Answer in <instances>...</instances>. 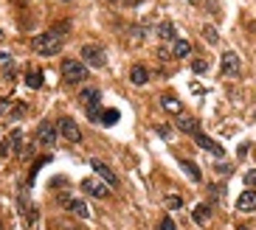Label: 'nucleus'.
<instances>
[{
    "label": "nucleus",
    "mask_w": 256,
    "mask_h": 230,
    "mask_svg": "<svg viewBox=\"0 0 256 230\" xmlns=\"http://www.w3.org/2000/svg\"><path fill=\"white\" fill-rule=\"evenodd\" d=\"M53 140H56V129H53L51 124H40L34 143H40V146H53Z\"/></svg>",
    "instance_id": "1a4fd4ad"
},
{
    "label": "nucleus",
    "mask_w": 256,
    "mask_h": 230,
    "mask_svg": "<svg viewBox=\"0 0 256 230\" xmlns=\"http://www.w3.org/2000/svg\"><path fill=\"white\" fill-rule=\"evenodd\" d=\"M0 230H3V228H0Z\"/></svg>",
    "instance_id": "ea45409f"
},
{
    "label": "nucleus",
    "mask_w": 256,
    "mask_h": 230,
    "mask_svg": "<svg viewBox=\"0 0 256 230\" xmlns=\"http://www.w3.org/2000/svg\"><path fill=\"white\" fill-rule=\"evenodd\" d=\"M9 140H11V149H14L17 154H23V129H14V132L9 135Z\"/></svg>",
    "instance_id": "6ab92c4d"
},
{
    "label": "nucleus",
    "mask_w": 256,
    "mask_h": 230,
    "mask_svg": "<svg viewBox=\"0 0 256 230\" xmlns=\"http://www.w3.org/2000/svg\"><path fill=\"white\" fill-rule=\"evenodd\" d=\"M79 101L88 107V104H93V101H99V90H85V93L79 95Z\"/></svg>",
    "instance_id": "b1692460"
},
{
    "label": "nucleus",
    "mask_w": 256,
    "mask_h": 230,
    "mask_svg": "<svg viewBox=\"0 0 256 230\" xmlns=\"http://www.w3.org/2000/svg\"><path fill=\"white\" fill-rule=\"evenodd\" d=\"M124 3H127V6H133V3H141V0H124Z\"/></svg>",
    "instance_id": "72a5a7b5"
},
{
    "label": "nucleus",
    "mask_w": 256,
    "mask_h": 230,
    "mask_svg": "<svg viewBox=\"0 0 256 230\" xmlns=\"http://www.w3.org/2000/svg\"><path fill=\"white\" fill-rule=\"evenodd\" d=\"M220 68H222V76H239V70H242V62H239V56L234 51H225L222 53V62H220Z\"/></svg>",
    "instance_id": "39448f33"
},
{
    "label": "nucleus",
    "mask_w": 256,
    "mask_h": 230,
    "mask_svg": "<svg viewBox=\"0 0 256 230\" xmlns=\"http://www.w3.org/2000/svg\"><path fill=\"white\" fill-rule=\"evenodd\" d=\"M158 37H160V40H175V26H172L169 20H166V23H160V26H158Z\"/></svg>",
    "instance_id": "aec40b11"
},
{
    "label": "nucleus",
    "mask_w": 256,
    "mask_h": 230,
    "mask_svg": "<svg viewBox=\"0 0 256 230\" xmlns=\"http://www.w3.org/2000/svg\"><path fill=\"white\" fill-rule=\"evenodd\" d=\"M0 110H6V101H0Z\"/></svg>",
    "instance_id": "c9c22d12"
},
{
    "label": "nucleus",
    "mask_w": 256,
    "mask_h": 230,
    "mask_svg": "<svg viewBox=\"0 0 256 230\" xmlns=\"http://www.w3.org/2000/svg\"><path fill=\"white\" fill-rule=\"evenodd\" d=\"M71 213H76L79 219H90V211H88V205L82 202V199H71Z\"/></svg>",
    "instance_id": "dca6fc26"
},
{
    "label": "nucleus",
    "mask_w": 256,
    "mask_h": 230,
    "mask_svg": "<svg viewBox=\"0 0 256 230\" xmlns=\"http://www.w3.org/2000/svg\"><path fill=\"white\" fill-rule=\"evenodd\" d=\"M82 62H85L88 68H104L107 56L99 45H85V48H82Z\"/></svg>",
    "instance_id": "7ed1b4c3"
},
{
    "label": "nucleus",
    "mask_w": 256,
    "mask_h": 230,
    "mask_svg": "<svg viewBox=\"0 0 256 230\" xmlns=\"http://www.w3.org/2000/svg\"><path fill=\"white\" fill-rule=\"evenodd\" d=\"M254 121H256V110H254Z\"/></svg>",
    "instance_id": "58836bf2"
},
{
    "label": "nucleus",
    "mask_w": 256,
    "mask_h": 230,
    "mask_svg": "<svg viewBox=\"0 0 256 230\" xmlns=\"http://www.w3.org/2000/svg\"><path fill=\"white\" fill-rule=\"evenodd\" d=\"M160 107L166 112H172V115H180V112H183V104L177 101L175 95H163V98H160Z\"/></svg>",
    "instance_id": "ddd939ff"
},
{
    "label": "nucleus",
    "mask_w": 256,
    "mask_h": 230,
    "mask_svg": "<svg viewBox=\"0 0 256 230\" xmlns=\"http://www.w3.org/2000/svg\"><path fill=\"white\" fill-rule=\"evenodd\" d=\"M11 154V140L9 138H0V157H9Z\"/></svg>",
    "instance_id": "393cba45"
},
{
    "label": "nucleus",
    "mask_w": 256,
    "mask_h": 230,
    "mask_svg": "<svg viewBox=\"0 0 256 230\" xmlns=\"http://www.w3.org/2000/svg\"><path fill=\"white\" fill-rule=\"evenodd\" d=\"M133 43H144V31H141V28H133Z\"/></svg>",
    "instance_id": "7c9ffc66"
},
{
    "label": "nucleus",
    "mask_w": 256,
    "mask_h": 230,
    "mask_svg": "<svg viewBox=\"0 0 256 230\" xmlns=\"http://www.w3.org/2000/svg\"><path fill=\"white\" fill-rule=\"evenodd\" d=\"M85 110H88V118L90 121H99V124H102V107H99V101H93V104H88V107H85Z\"/></svg>",
    "instance_id": "4be33fe9"
},
{
    "label": "nucleus",
    "mask_w": 256,
    "mask_h": 230,
    "mask_svg": "<svg viewBox=\"0 0 256 230\" xmlns=\"http://www.w3.org/2000/svg\"><path fill=\"white\" fill-rule=\"evenodd\" d=\"M205 6H208V11H211L214 17L220 14V3H217V0H205Z\"/></svg>",
    "instance_id": "c85d7f7f"
},
{
    "label": "nucleus",
    "mask_w": 256,
    "mask_h": 230,
    "mask_svg": "<svg viewBox=\"0 0 256 230\" xmlns=\"http://www.w3.org/2000/svg\"><path fill=\"white\" fill-rule=\"evenodd\" d=\"M0 65H6V68H11V56H9V53H0Z\"/></svg>",
    "instance_id": "473e14b6"
},
{
    "label": "nucleus",
    "mask_w": 256,
    "mask_h": 230,
    "mask_svg": "<svg viewBox=\"0 0 256 230\" xmlns=\"http://www.w3.org/2000/svg\"><path fill=\"white\" fill-rule=\"evenodd\" d=\"M195 140H197V146H200V149H205V152H211L214 157H222V154H225V149H222V146L217 143L214 138L203 135V132H197V135H195Z\"/></svg>",
    "instance_id": "423d86ee"
},
{
    "label": "nucleus",
    "mask_w": 256,
    "mask_h": 230,
    "mask_svg": "<svg viewBox=\"0 0 256 230\" xmlns=\"http://www.w3.org/2000/svg\"><path fill=\"white\" fill-rule=\"evenodd\" d=\"M62 79L68 85H79V82L88 79V65L82 59H65L62 62Z\"/></svg>",
    "instance_id": "f03ea898"
},
{
    "label": "nucleus",
    "mask_w": 256,
    "mask_h": 230,
    "mask_svg": "<svg viewBox=\"0 0 256 230\" xmlns=\"http://www.w3.org/2000/svg\"><path fill=\"white\" fill-rule=\"evenodd\" d=\"M192 70H195V73H205V70H208V59H195L192 62Z\"/></svg>",
    "instance_id": "a878e982"
},
{
    "label": "nucleus",
    "mask_w": 256,
    "mask_h": 230,
    "mask_svg": "<svg viewBox=\"0 0 256 230\" xmlns=\"http://www.w3.org/2000/svg\"><path fill=\"white\" fill-rule=\"evenodd\" d=\"M59 135L65 138L68 143H82V129H79V124L71 121V118H62L59 121Z\"/></svg>",
    "instance_id": "20e7f679"
},
{
    "label": "nucleus",
    "mask_w": 256,
    "mask_h": 230,
    "mask_svg": "<svg viewBox=\"0 0 256 230\" xmlns=\"http://www.w3.org/2000/svg\"><path fill=\"white\" fill-rule=\"evenodd\" d=\"M26 85L31 87V90H40V87H43V73H40V70H31V73H26Z\"/></svg>",
    "instance_id": "a211bd4d"
},
{
    "label": "nucleus",
    "mask_w": 256,
    "mask_h": 230,
    "mask_svg": "<svg viewBox=\"0 0 256 230\" xmlns=\"http://www.w3.org/2000/svg\"><path fill=\"white\" fill-rule=\"evenodd\" d=\"M82 188H85L88 194L99 196V199L110 196V185H107V183H99V180H85V183H82Z\"/></svg>",
    "instance_id": "6e6552de"
},
{
    "label": "nucleus",
    "mask_w": 256,
    "mask_h": 230,
    "mask_svg": "<svg viewBox=\"0 0 256 230\" xmlns=\"http://www.w3.org/2000/svg\"><path fill=\"white\" fill-rule=\"evenodd\" d=\"M115 121H118V110H104L102 112V124H104V127H113Z\"/></svg>",
    "instance_id": "5701e85b"
},
{
    "label": "nucleus",
    "mask_w": 256,
    "mask_h": 230,
    "mask_svg": "<svg viewBox=\"0 0 256 230\" xmlns=\"http://www.w3.org/2000/svg\"><path fill=\"white\" fill-rule=\"evenodd\" d=\"M189 3H192V6H197V3H200V0H189Z\"/></svg>",
    "instance_id": "f704fd0d"
},
{
    "label": "nucleus",
    "mask_w": 256,
    "mask_h": 230,
    "mask_svg": "<svg viewBox=\"0 0 256 230\" xmlns=\"http://www.w3.org/2000/svg\"><path fill=\"white\" fill-rule=\"evenodd\" d=\"M192 53V43L189 40H175V45H172V56L175 59H186Z\"/></svg>",
    "instance_id": "f8f14e48"
},
{
    "label": "nucleus",
    "mask_w": 256,
    "mask_h": 230,
    "mask_svg": "<svg viewBox=\"0 0 256 230\" xmlns=\"http://www.w3.org/2000/svg\"><path fill=\"white\" fill-rule=\"evenodd\" d=\"M245 183H248V185H256V169H251L245 174Z\"/></svg>",
    "instance_id": "c756f323"
},
{
    "label": "nucleus",
    "mask_w": 256,
    "mask_h": 230,
    "mask_svg": "<svg viewBox=\"0 0 256 230\" xmlns=\"http://www.w3.org/2000/svg\"><path fill=\"white\" fill-rule=\"evenodd\" d=\"M239 230H251V228H245V225H242V228H239Z\"/></svg>",
    "instance_id": "e433bc0d"
},
{
    "label": "nucleus",
    "mask_w": 256,
    "mask_h": 230,
    "mask_svg": "<svg viewBox=\"0 0 256 230\" xmlns=\"http://www.w3.org/2000/svg\"><path fill=\"white\" fill-rule=\"evenodd\" d=\"M166 205L169 208H183V199L180 196H166Z\"/></svg>",
    "instance_id": "cd10ccee"
},
{
    "label": "nucleus",
    "mask_w": 256,
    "mask_h": 230,
    "mask_svg": "<svg viewBox=\"0 0 256 230\" xmlns=\"http://www.w3.org/2000/svg\"><path fill=\"white\" fill-rule=\"evenodd\" d=\"M62 34L59 28H53V31H45V34H37L31 40V51L40 53V56H56L62 51Z\"/></svg>",
    "instance_id": "f257e3e1"
},
{
    "label": "nucleus",
    "mask_w": 256,
    "mask_h": 230,
    "mask_svg": "<svg viewBox=\"0 0 256 230\" xmlns=\"http://www.w3.org/2000/svg\"><path fill=\"white\" fill-rule=\"evenodd\" d=\"M158 230H177L175 228V222H172V216H163V219H160V228Z\"/></svg>",
    "instance_id": "bb28decb"
},
{
    "label": "nucleus",
    "mask_w": 256,
    "mask_h": 230,
    "mask_svg": "<svg viewBox=\"0 0 256 230\" xmlns=\"http://www.w3.org/2000/svg\"><path fill=\"white\" fill-rule=\"evenodd\" d=\"M192 219H195L197 225H208V219H211V208H208V205H197L195 211H192Z\"/></svg>",
    "instance_id": "4468645a"
},
{
    "label": "nucleus",
    "mask_w": 256,
    "mask_h": 230,
    "mask_svg": "<svg viewBox=\"0 0 256 230\" xmlns=\"http://www.w3.org/2000/svg\"><path fill=\"white\" fill-rule=\"evenodd\" d=\"M203 37H205V43H208V45L220 43V34H217V28H214V26H203Z\"/></svg>",
    "instance_id": "412c9836"
},
{
    "label": "nucleus",
    "mask_w": 256,
    "mask_h": 230,
    "mask_svg": "<svg viewBox=\"0 0 256 230\" xmlns=\"http://www.w3.org/2000/svg\"><path fill=\"white\" fill-rule=\"evenodd\" d=\"M177 129H180V132H189V135H197V132H200V124H197L195 118H183V115H180Z\"/></svg>",
    "instance_id": "2eb2a0df"
},
{
    "label": "nucleus",
    "mask_w": 256,
    "mask_h": 230,
    "mask_svg": "<svg viewBox=\"0 0 256 230\" xmlns=\"http://www.w3.org/2000/svg\"><path fill=\"white\" fill-rule=\"evenodd\" d=\"M0 43H3V31H0Z\"/></svg>",
    "instance_id": "4c0bfd02"
},
{
    "label": "nucleus",
    "mask_w": 256,
    "mask_h": 230,
    "mask_svg": "<svg viewBox=\"0 0 256 230\" xmlns=\"http://www.w3.org/2000/svg\"><path fill=\"white\" fill-rule=\"evenodd\" d=\"M158 59H172V51L169 48H158Z\"/></svg>",
    "instance_id": "2f4dec72"
},
{
    "label": "nucleus",
    "mask_w": 256,
    "mask_h": 230,
    "mask_svg": "<svg viewBox=\"0 0 256 230\" xmlns=\"http://www.w3.org/2000/svg\"><path fill=\"white\" fill-rule=\"evenodd\" d=\"M90 166H93V171H96V174H99L102 180H104V183H107L110 188H115V185H118V180H115V171L110 169L107 163H102V160H90Z\"/></svg>",
    "instance_id": "0eeeda50"
},
{
    "label": "nucleus",
    "mask_w": 256,
    "mask_h": 230,
    "mask_svg": "<svg viewBox=\"0 0 256 230\" xmlns=\"http://www.w3.org/2000/svg\"><path fill=\"white\" fill-rule=\"evenodd\" d=\"M237 211L248 213V211H256V191L254 188H248V191H242L237 199Z\"/></svg>",
    "instance_id": "9d476101"
},
{
    "label": "nucleus",
    "mask_w": 256,
    "mask_h": 230,
    "mask_svg": "<svg viewBox=\"0 0 256 230\" xmlns=\"http://www.w3.org/2000/svg\"><path fill=\"white\" fill-rule=\"evenodd\" d=\"M183 171L189 174V180H195V183L203 180V174H200V169H197V163H192V160H183Z\"/></svg>",
    "instance_id": "f3484780"
},
{
    "label": "nucleus",
    "mask_w": 256,
    "mask_h": 230,
    "mask_svg": "<svg viewBox=\"0 0 256 230\" xmlns=\"http://www.w3.org/2000/svg\"><path fill=\"white\" fill-rule=\"evenodd\" d=\"M130 82H133L135 87L147 85V82H150V70L144 68V65H133V68H130Z\"/></svg>",
    "instance_id": "9b49d317"
}]
</instances>
